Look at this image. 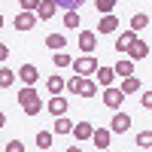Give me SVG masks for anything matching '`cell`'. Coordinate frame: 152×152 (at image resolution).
I'll return each instance as SVG.
<instances>
[{"label": "cell", "mask_w": 152, "mask_h": 152, "mask_svg": "<svg viewBox=\"0 0 152 152\" xmlns=\"http://www.w3.org/2000/svg\"><path fill=\"white\" fill-rule=\"evenodd\" d=\"M18 104H21V110L28 113V116H37V113L43 110V100L37 94V88H31V85H24L18 91Z\"/></svg>", "instance_id": "obj_1"}, {"label": "cell", "mask_w": 152, "mask_h": 152, "mask_svg": "<svg viewBox=\"0 0 152 152\" xmlns=\"http://www.w3.org/2000/svg\"><path fill=\"white\" fill-rule=\"evenodd\" d=\"M70 67L76 70V76H94V70L100 64H97V55H79L70 61Z\"/></svg>", "instance_id": "obj_2"}, {"label": "cell", "mask_w": 152, "mask_h": 152, "mask_svg": "<svg viewBox=\"0 0 152 152\" xmlns=\"http://www.w3.org/2000/svg\"><path fill=\"white\" fill-rule=\"evenodd\" d=\"M104 104H107L113 113H116V110H122V104H125V94L119 91V88H113V85H110V88H104Z\"/></svg>", "instance_id": "obj_3"}, {"label": "cell", "mask_w": 152, "mask_h": 152, "mask_svg": "<svg viewBox=\"0 0 152 152\" xmlns=\"http://www.w3.org/2000/svg\"><path fill=\"white\" fill-rule=\"evenodd\" d=\"M94 49H97V34L94 31H82L79 34V52L82 55H94Z\"/></svg>", "instance_id": "obj_4"}, {"label": "cell", "mask_w": 152, "mask_h": 152, "mask_svg": "<svg viewBox=\"0 0 152 152\" xmlns=\"http://www.w3.org/2000/svg\"><path fill=\"white\" fill-rule=\"evenodd\" d=\"M15 79H21L24 85H31V88H34L37 82H40V70H37L34 64H21V67H18V76H15Z\"/></svg>", "instance_id": "obj_5"}, {"label": "cell", "mask_w": 152, "mask_h": 152, "mask_svg": "<svg viewBox=\"0 0 152 152\" xmlns=\"http://www.w3.org/2000/svg\"><path fill=\"white\" fill-rule=\"evenodd\" d=\"M110 140H113V131H110V128H94V131H91V143L97 146V152L110 149Z\"/></svg>", "instance_id": "obj_6"}, {"label": "cell", "mask_w": 152, "mask_h": 152, "mask_svg": "<svg viewBox=\"0 0 152 152\" xmlns=\"http://www.w3.org/2000/svg\"><path fill=\"white\" fill-rule=\"evenodd\" d=\"M67 107H70V104H67V97H64V94H52V100L46 104V110L52 113L55 119H58V116H67Z\"/></svg>", "instance_id": "obj_7"}, {"label": "cell", "mask_w": 152, "mask_h": 152, "mask_svg": "<svg viewBox=\"0 0 152 152\" xmlns=\"http://www.w3.org/2000/svg\"><path fill=\"white\" fill-rule=\"evenodd\" d=\"M55 12H58L55 0H40V3H37V9H34V15L43 18V21H49V18H55Z\"/></svg>", "instance_id": "obj_8"}, {"label": "cell", "mask_w": 152, "mask_h": 152, "mask_svg": "<svg viewBox=\"0 0 152 152\" xmlns=\"http://www.w3.org/2000/svg\"><path fill=\"white\" fill-rule=\"evenodd\" d=\"M128 128H131V116H128V113H122V110H116V116H113V122H110V131L125 134Z\"/></svg>", "instance_id": "obj_9"}, {"label": "cell", "mask_w": 152, "mask_h": 152, "mask_svg": "<svg viewBox=\"0 0 152 152\" xmlns=\"http://www.w3.org/2000/svg\"><path fill=\"white\" fill-rule=\"evenodd\" d=\"M97 31H100V34H116V31H119V15H116V12H113V15H100Z\"/></svg>", "instance_id": "obj_10"}, {"label": "cell", "mask_w": 152, "mask_h": 152, "mask_svg": "<svg viewBox=\"0 0 152 152\" xmlns=\"http://www.w3.org/2000/svg\"><path fill=\"white\" fill-rule=\"evenodd\" d=\"M134 40H137V34H134V31H122V34L116 37V52H122V55H125V52L134 46Z\"/></svg>", "instance_id": "obj_11"}, {"label": "cell", "mask_w": 152, "mask_h": 152, "mask_svg": "<svg viewBox=\"0 0 152 152\" xmlns=\"http://www.w3.org/2000/svg\"><path fill=\"white\" fill-rule=\"evenodd\" d=\"M125 55H131V61H143V58L149 55V43H143L140 37H137V40H134V46H131Z\"/></svg>", "instance_id": "obj_12"}, {"label": "cell", "mask_w": 152, "mask_h": 152, "mask_svg": "<svg viewBox=\"0 0 152 152\" xmlns=\"http://www.w3.org/2000/svg\"><path fill=\"white\" fill-rule=\"evenodd\" d=\"M94 82L104 85V88H110L113 82H116V73H113V67H97V70H94Z\"/></svg>", "instance_id": "obj_13"}, {"label": "cell", "mask_w": 152, "mask_h": 152, "mask_svg": "<svg viewBox=\"0 0 152 152\" xmlns=\"http://www.w3.org/2000/svg\"><path fill=\"white\" fill-rule=\"evenodd\" d=\"M76 94H82V97H94L97 94V82L91 79V76H79V91Z\"/></svg>", "instance_id": "obj_14"}, {"label": "cell", "mask_w": 152, "mask_h": 152, "mask_svg": "<svg viewBox=\"0 0 152 152\" xmlns=\"http://www.w3.org/2000/svg\"><path fill=\"white\" fill-rule=\"evenodd\" d=\"M34 24H37L34 12H18L15 15V31H34Z\"/></svg>", "instance_id": "obj_15"}, {"label": "cell", "mask_w": 152, "mask_h": 152, "mask_svg": "<svg viewBox=\"0 0 152 152\" xmlns=\"http://www.w3.org/2000/svg\"><path fill=\"white\" fill-rule=\"evenodd\" d=\"M91 131H94L91 122H73V131L70 134L76 137V140H91Z\"/></svg>", "instance_id": "obj_16"}, {"label": "cell", "mask_w": 152, "mask_h": 152, "mask_svg": "<svg viewBox=\"0 0 152 152\" xmlns=\"http://www.w3.org/2000/svg\"><path fill=\"white\" fill-rule=\"evenodd\" d=\"M113 73L122 76V79H125V76H134V61H131V58H119L116 67H113Z\"/></svg>", "instance_id": "obj_17"}, {"label": "cell", "mask_w": 152, "mask_h": 152, "mask_svg": "<svg viewBox=\"0 0 152 152\" xmlns=\"http://www.w3.org/2000/svg\"><path fill=\"white\" fill-rule=\"evenodd\" d=\"M46 46L52 49V52H64V49H67V37L64 34H49L46 37Z\"/></svg>", "instance_id": "obj_18"}, {"label": "cell", "mask_w": 152, "mask_h": 152, "mask_svg": "<svg viewBox=\"0 0 152 152\" xmlns=\"http://www.w3.org/2000/svg\"><path fill=\"white\" fill-rule=\"evenodd\" d=\"M34 143H37V149H40V152H46V149H52L55 134H52V131H40V134L34 137Z\"/></svg>", "instance_id": "obj_19"}, {"label": "cell", "mask_w": 152, "mask_h": 152, "mask_svg": "<svg viewBox=\"0 0 152 152\" xmlns=\"http://www.w3.org/2000/svg\"><path fill=\"white\" fill-rule=\"evenodd\" d=\"M149 28V15L146 12H137V15H131V31L140 37V31H146Z\"/></svg>", "instance_id": "obj_20"}, {"label": "cell", "mask_w": 152, "mask_h": 152, "mask_svg": "<svg viewBox=\"0 0 152 152\" xmlns=\"http://www.w3.org/2000/svg\"><path fill=\"white\" fill-rule=\"evenodd\" d=\"M70 131H73L70 116H58V119H55V125H52V134H70Z\"/></svg>", "instance_id": "obj_21"}, {"label": "cell", "mask_w": 152, "mask_h": 152, "mask_svg": "<svg viewBox=\"0 0 152 152\" xmlns=\"http://www.w3.org/2000/svg\"><path fill=\"white\" fill-rule=\"evenodd\" d=\"M119 91H122V94H134V91H140V79H137V76H125Z\"/></svg>", "instance_id": "obj_22"}, {"label": "cell", "mask_w": 152, "mask_h": 152, "mask_svg": "<svg viewBox=\"0 0 152 152\" xmlns=\"http://www.w3.org/2000/svg\"><path fill=\"white\" fill-rule=\"evenodd\" d=\"M119 6V0H94V9L100 12V15H113Z\"/></svg>", "instance_id": "obj_23"}, {"label": "cell", "mask_w": 152, "mask_h": 152, "mask_svg": "<svg viewBox=\"0 0 152 152\" xmlns=\"http://www.w3.org/2000/svg\"><path fill=\"white\" fill-rule=\"evenodd\" d=\"M46 88H49V94H64V79H61V76H49Z\"/></svg>", "instance_id": "obj_24"}, {"label": "cell", "mask_w": 152, "mask_h": 152, "mask_svg": "<svg viewBox=\"0 0 152 152\" xmlns=\"http://www.w3.org/2000/svg\"><path fill=\"white\" fill-rule=\"evenodd\" d=\"M55 6H61L64 12H79V6H85V0H55Z\"/></svg>", "instance_id": "obj_25"}, {"label": "cell", "mask_w": 152, "mask_h": 152, "mask_svg": "<svg viewBox=\"0 0 152 152\" xmlns=\"http://www.w3.org/2000/svg\"><path fill=\"white\" fill-rule=\"evenodd\" d=\"M79 28V12H64V31H76Z\"/></svg>", "instance_id": "obj_26"}, {"label": "cell", "mask_w": 152, "mask_h": 152, "mask_svg": "<svg viewBox=\"0 0 152 152\" xmlns=\"http://www.w3.org/2000/svg\"><path fill=\"white\" fill-rule=\"evenodd\" d=\"M12 82H15V73H12L9 67H0V88H9Z\"/></svg>", "instance_id": "obj_27"}, {"label": "cell", "mask_w": 152, "mask_h": 152, "mask_svg": "<svg viewBox=\"0 0 152 152\" xmlns=\"http://www.w3.org/2000/svg\"><path fill=\"white\" fill-rule=\"evenodd\" d=\"M52 61H55V67H70V61H73V58H70L67 52H55Z\"/></svg>", "instance_id": "obj_28"}, {"label": "cell", "mask_w": 152, "mask_h": 152, "mask_svg": "<svg viewBox=\"0 0 152 152\" xmlns=\"http://www.w3.org/2000/svg\"><path fill=\"white\" fill-rule=\"evenodd\" d=\"M137 146H140V149H149V146H152V131H140V134H137Z\"/></svg>", "instance_id": "obj_29"}, {"label": "cell", "mask_w": 152, "mask_h": 152, "mask_svg": "<svg viewBox=\"0 0 152 152\" xmlns=\"http://www.w3.org/2000/svg\"><path fill=\"white\" fill-rule=\"evenodd\" d=\"M64 88H67L70 94H76V91H79V76H73V79H64Z\"/></svg>", "instance_id": "obj_30"}, {"label": "cell", "mask_w": 152, "mask_h": 152, "mask_svg": "<svg viewBox=\"0 0 152 152\" xmlns=\"http://www.w3.org/2000/svg\"><path fill=\"white\" fill-rule=\"evenodd\" d=\"M3 152H24V143H21V140H9Z\"/></svg>", "instance_id": "obj_31"}, {"label": "cell", "mask_w": 152, "mask_h": 152, "mask_svg": "<svg viewBox=\"0 0 152 152\" xmlns=\"http://www.w3.org/2000/svg\"><path fill=\"white\" fill-rule=\"evenodd\" d=\"M37 3H40V0H18L21 12H34V9H37Z\"/></svg>", "instance_id": "obj_32"}, {"label": "cell", "mask_w": 152, "mask_h": 152, "mask_svg": "<svg viewBox=\"0 0 152 152\" xmlns=\"http://www.w3.org/2000/svg\"><path fill=\"white\" fill-rule=\"evenodd\" d=\"M140 100H143V110H149V107H152V91H143Z\"/></svg>", "instance_id": "obj_33"}, {"label": "cell", "mask_w": 152, "mask_h": 152, "mask_svg": "<svg viewBox=\"0 0 152 152\" xmlns=\"http://www.w3.org/2000/svg\"><path fill=\"white\" fill-rule=\"evenodd\" d=\"M6 58H9V46H6V43H0V64H3Z\"/></svg>", "instance_id": "obj_34"}, {"label": "cell", "mask_w": 152, "mask_h": 152, "mask_svg": "<svg viewBox=\"0 0 152 152\" xmlns=\"http://www.w3.org/2000/svg\"><path fill=\"white\" fill-rule=\"evenodd\" d=\"M3 125H6V113L0 110V128H3Z\"/></svg>", "instance_id": "obj_35"}, {"label": "cell", "mask_w": 152, "mask_h": 152, "mask_svg": "<svg viewBox=\"0 0 152 152\" xmlns=\"http://www.w3.org/2000/svg\"><path fill=\"white\" fill-rule=\"evenodd\" d=\"M67 152H82V149H79V146H70V149H67Z\"/></svg>", "instance_id": "obj_36"}, {"label": "cell", "mask_w": 152, "mask_h": 152, "mask_svg": "<svg viewBox=\"0 0 152 152\" xmlns=\"http://www.w3.org/2000/svg\"><path fill=\"white\" fill-rule=\"evenodd\" d=\"M0 28H3V15H0Z\"/></svg>", "instance_id": "obj_37"}, {"label": "cell", "mask_w": 152, "mask_h": 152, "mask_svg": "<svg viewBox=\"0 0 152 152\" xmlns=\"http://www.w3.org/2000/svg\"><path fill=\"white\" fill-rule=\"evenodd\" d=\"M104 152H107V149H104Z\"/></svg>", "instance_id": "obj_38"}]
</instances>
